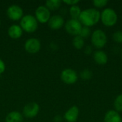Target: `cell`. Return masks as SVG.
<instances>
[{"label":"cell","instance_id":"e0dca14e","mask_svg":"<svg viewBox=\"0 0 122 122\" xmlns=\"http://www.w3.org/2000/svg\"><path fill=\"white\" fill-rule=\"evenodd\" d=\"M62 1L60 0H48L45 3V6L51 11H55L60 8L61 6Z\"/></svg>","mask_w":122,"mask_h":122},{"label":"cell","instance_id":"30bf717a","mask_svg":"<svg viewBox=\"0 0 122 122\" xmlns=\"http://www.w3.org/2000/svg\"><path fill=\"white\" fill-rule=\"evenodd\" d=\"M40 107L36 102H29L24 107L22 114L27 119H32L38 115Z\"/></svg>","mask_w":122,"mask_h":122},{"label":"cell","instance_id":"52a82bcc","mask_svg":"<svg viewBox=\"0 0 122 122\" xmlns=\"http://www.w3.org/2000/svg\"><path fill=\"white\" fill-rule=\"evenodd\" d=\"M60 78L61 80L66 84H74L78 80V74L75 70L67 68L61 72Z\"/></svg>","mask_w":122,"mask_h":122},{"label":"cell","instance_id":"cb8c5ba5","mask_svg":"<svg viewBox=\"0 0 122 122\" xmlns=\"http://www.w3.org/2000/svg\"><path fill=\"white\" fill-rule=\"evenodd\" d=\"M92 3L94 6L97 8H102L107 5L108 1L107 0H94Z\"/></svg>","mask_w":122,"mask_h":122},{"label":"cell","instance_id":"4dcf8cb0","mask_svg":"<svg viewBox=\"0 0 122 122\" xmlns=\"http://www.w3.org/2000/svg\"></svg>","mask_w":122,"mask_h":122},{"label":"cell","instance_id":"5bb4252c","mask_svg":"<svg viewBox=\"0 0 122 122\" xmlns=\"http://www.w3.org/2000/svg\"><path fill=\"white\" fill-rule=\"evenodd\" d=\"M7 33H8L9 36L11 39H18L21 37L23 34V30L19 25L12 24L9 27Z\"/></svg>","mask_w":122,"mask_h":122},{"label":"cell","instance_id":"9c48e42d","mask_svg":"<svg viewBox=\"0 0 122 122\" xmlns=\"http://www.w3.org/2000/svg\"><path fill=\"white\" fill-rule=\"evenodd\" d=\"M34 16L39 23L46 24L48 23L49 19L51 16V11L45 6V5H41L36 9Z\"/></svg>","mask_w":122,"mask_h":122},{"label":"cell","instance_id":"5b68a950","mask_svg":"<svg viewBox=\"0 0 122 122\" xmlns=\"http://www.w3.org/2000/svg\"><path fill=\"white\" fill-rule=\"evenodd\" d=\"M82 24L79 19H70L65 22L64 28L68 34L74 36L79 35L80 31L82 29Z\"/></svg>","mask_w":122,"mask_h":122},{"label":"cell","instance_id":"f546056e","mask_svg":"<svg viewBox=\"0 0 122 122\" xmlns=\"http://www.w3.org/2000/svg\"></svg>","mask_w":122,"mask_h":122},{"label":"cell","instance_id":"7402d4cb","mask_svg":"<svg viewBox=\"0 0 122 122\" xmlns=\"http://www.w3.org/2000/svg\"><path fill=\"white\" fill-rule=\"evenodd\" d=\"M91 34H92V32H91L90 28L88 27V26H82V29H81V30L80 31L79 36H81L83 39H85V38L89 37Z\"/></svg>","mask_w":122,"mask_h":122},{"label":"cell","instance_id":"44dd1931","mask_svg":"<svg viewBox=\"0 0 122 122\" xmlns=\"http://www.w3.org/2000/svg\"><path fill=\"white\" fill-rule=\"evenodd\" d=\"M114 107L117 112H122V94L118 95L114 102Z\"/></svg>","mask_w":122,"mask_h":122},{"label":"cell","instance_id":"d6986e66","mask_svg":"<svg viewBox=\"0 0 122 122\" xmlns=\"http://www.w3.org/2000/svg\"><path fill=\"white\" fill-rule=\"evenodd\" d=\"M72 44L76 49H81L84 47V39H83L81 36L77 35L74 36L72 40Z\"/></svg>","mask_w":122,"mask_h":122},{"label":"cell","instance_id":"3957f363","mask_svg":"<svg viewBox=\"0 0 122 122\" xmlns=\"http://www.w3.org/2000/svg\"><path fill=\"white\" fill-rule=\"evenodd\" d=\"M100 19L104 25L107 26H112L117 24L118 20V15L114 9L110 7H107L101 12Z\"/></svg>","mask_w":122,"mask_h":122},{"label":"cell","instance_id":"ffe728a7","mask_svg":"<svg viewBox=\"0 0 122 122\" xmlns=\"http://www.w3.org/2000/svg\"><path fill=\"white\" fill-rule=\"evenodd\" d=\"M93 76L92 71L89 69H84L80 72V77L84 81H87L92 79Z\"/></svg>","mask_w":122,"mask_h":122},{"label":"cell","instance_id":"d4e9b609","mask_svg":"<svg viewBox=\"0 0 122 122\" xmlns=\"http://www.w3.org/2000/svg\"><path fill=\"white\" fill-rule=\"evenodd\" d=\"M62 2L71 6L74 5H77V4L79 2V0H63Z\"/></svg>","mask_w":122,"mask_h":122},{"label":"cell","instance_id":"4fadbf2b","mask_svg":"<svg viewBox=\"0 0 122 122\" xmlns=\"http://www.w3.org/2000/svg\"><path fill=\"white\" fill-rule=\"evenodd\" d=\"M93 59L97 64L100 65H104L108 61V55L104 51L98 49L94 52Z\"/></svg>","mask_w":122,"mask_h":122},{"label":"cell","instance_id":"4316f807","mask_svg":"<svg viewBox=\"0 0 122 122\" xmlns=\"http://www.w3.org/2000/svg\"><path fill=\"white\" fill-rule=\"evenodd\" d=\"M84 51L86 54H90L92 53L93 51V48L91 45H86L85 47H84Z\"/></svg>","mask_w":122,"mask_h":122},{"label":"cell","instance_id":"6da1fadb","mask_svg":"<svg viewBox=\"0 0 122 122\" xmlns=\"http://www.w3.org/2000/svg\"><path fill=\"white\" fill-rule=\"evenodd\" d=\"M101 18L100 11L96 8H88L81 11L79 18V21L84 26H92L97 24Z\"/></svg>","mask_w":122,"mask_h":122},{"label":"cell","instance_id":"7a4b0ae2","mask_svg":"<svg viewBox=\"0 0 122 122\" xmlns=\"http://www.w3.org/2000/svg\"><path fill=\"white\" fill-rule=\"evenodd\" d=\"M23 31L27 33L35 32L39 26V22L34 16L31 14H26L20 20V25Z\"/></svg>","mask_w":122,"mask_h":122},{"label":"cell","instance_id":"ac0fdd59","mask_svg":"<svg viewBox=\"0 0 122 122\" xmlns=\"http://www.w3.org/2000/svg\"><path fill=\"white\" fill-rule=\"evenodd\" d=\"M81 9L79 6L78 5H74L70 6L69 8V14L71 17V19H79L80 14L81 13Z\"/></svg>","mask_w":122,"mask_h":122},{"label":"cell","instance_id":"2e32d148","mask_svg":"<svg viewBox=\"0 0 122 122\" xmlns=\"http://www.w3.org/2000/svg\"><path fill=\"white\" fill-rule=\"evenodd\" d=\"M24 116L23 114L17 111L10 112L5 118L6 122H23Z\"/></svg>","mask_w":122,"mask_h":122},{"label":"cell","instance_id":"7c38bea8","mask_svg":"<svg viewBox=\"0 0 122 122\" xmlns=\"http://www.w3.org/2000/svg\"><path fill=\"white\" fill-rule=\"evenodd\" d=\"M79 115V109L77 106H72L64 114V119L66 122H76Z\"/></svg>","mask_w":122,"mask_h":122},{"label":"cell","instance_id":"83f0119b","mask_svg":"<svg viewBox=\"0 0 122 122\" xmlns=\"http://www.w3.org/2000/svg\"><path fill=\"white\" fill-rule=\"evenodd\" d=\"M63 120V117L60 115H56L54 118V122H61Z\"/></svg>","mask_w":122,"mask_h":122},{"label":"cell","instance_id":"ba28073f","mask_svg":"<svg viewBox=\"0 0 122 122\" xmlns=\"http://www.w3.org/2000/svg\"><path fill=\"white\" fill-rule=\"evenodd\" d=\"M41 47V41L39 39L31 37L26 40L24 43V49L29 54H34L38 53Z\"/></svg>","mask_w":122,"mask_h":122},{"label":"cell","instance_id":"8992f818","mask_svg":"<svg viewBox=\"0 0 122 122\" xmlns=\"http://www.w3.org/2000/svg\"><path fill=\"white\" fill-rule=\"evenodd\" d=\"M6 15L8 18L14 21L21 20L24 16L23 9L17 4H11L6 10Z\"/></svg>","mask_w":122,"mask_h":122},{"label":"cell","instance_id":"8fae6325","mask_svg":"<svg viewBox=\"0 0 122 122\" xmlns=\"http://www.w3.org/2000/svg\"><path fill=\"white\" fill-rule=\"evenodd\" d=\"M49 27L52 30H59L63 27L65 24L64 19L62 16L59 14H55L51 16L48 21Z\"/></svg>","mask_w":122,"mask_h":122},{"label":"cell","instance_id":"484cf974","mask_svg":"<svg viewBox=\"0 0 122 122\" xmlns=\"http://www.w3.org/2000/svg\"><path fill=\"white\" fill-rule=\"evenodd\" d=\"M6 70V64L4 63V61L0 59V75L2 74Z\"/></svg>","mask_w":122,"mask_h":122},{"label":"cell","instance_id":"9a60e30c","mask_svg":"<svg viewBox=\"0 0 122 122\" xmlns=\"http://www.w3.org/2000/svg\"><path fill=\"white\" fill-rule=\"evenodd\" d=\"M104 122H122L121 115L116 110H109L104 115Z\"/></svg>","mask_w":122,"mask_h":122},{"label":"cell","instance_id":"f1b7e54d","mask_svg":"<svg viewBox=\"0 0 122 122\" xmlns=\"http://www.w3.org/2000/svg\"><path fill=\"white\" fill-rule=\"evenodd\" d=\"M0 27H1V19H0Z\"/></svg>","mask_w":122,"mask_h":122},{"label":"cell","instance_id":"603a6c76","mask_svg":"<svg viewBox=\"0 0 122 122\" xmlns=\"http://www.w3.org/2000/svg\"><path fill=\"white\" fill-rule=\"evenodd\" d=\"M113 39L115 42L122 44V30H118L116 31L113 34Z\"/></svg>","mask_w":122,"mask_h":122},{"label":"cell","instance_id":"277c9868","mask_svg":"<svg viewBox=\"0 0 122 122\" xmlns=\"http://www.w3.org/2000/svg\"><path fill=\"white\" fill-rule=\"evenodd\" d=\"M91 40L93 46L97 49H102L107 43V36L103 30L97 29L92 33Z\"/></svg>","mask_w":122,"mask_h":122}]
</instances>
